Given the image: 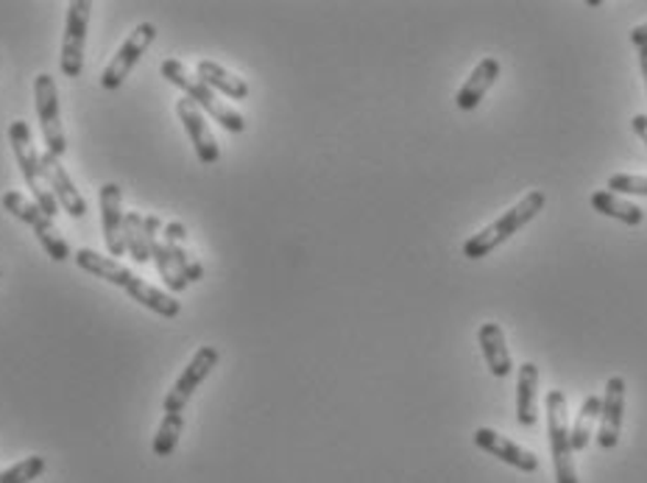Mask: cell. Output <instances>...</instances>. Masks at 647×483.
I'll return each mask as SVG.
<instances>
[{
	"instance_id": "cell-1",
	"label": "cell",
	"mask_w": 647,
	"mask_h": 483,
	"mask_svg": "<svg viewBox=\"0 0 647 483\" xmlns=\"http://www.w3.org/2000/svg\"><path fill=\"white\" fill-rule=\"evenodd\" d=\"M221 355H218L216 347H201L196 350V355L187 361V366L182 369L179 381L171 386L168 397H165V417H162L160 430L154 436V455L156 459H168L174 455L176 444H179L182 428H185V408L190 403V397L196 394V388L210 377L212 369L218 366Z\"/></svg>"
},
{
	"instance_id": "cell-2",
	"label": "cell",
	"mask_w": 647,
	"mask_h": 483,
	"mask_svg": "<svg viewBox=\"0 0 647 483\" xmlns=\"http://www.w3.org/2000/svg\"><path fill=\"white\" fill-rule=\"evenodd\" d=\"M76 266L87 274H96V277L107 279V283L118 285L120 290H127L134 303H140L143 308L154 310L162 319H176L182 314V305L176 303L174 296L165 294V290L154 288V285L145 283L143 277H138L134 272H129L123 263H118L114 257H107L101 252H92V249H78L76 252Z\"/></svg>"
},
{
	"instance_id": "cell-3",
	"label": "cell",
	"mask_w": 647,
	"mask_h": 483,
	"mask_svg": "<svg viewBox=\"0 0 647 483\" xmlns=\"http://www.w3.org/2000/svg\"><path fill=\"white\" fill-rule=\"evenodd\" d=\"M545 205H547L545 190H530V194L525 196L519 205H514L511 210H505L497 221H492V224L485 227V230H480L478 235L469 238V241L463 243V257H469V260L489 257L494 249L503 246L505 241H511V238H514L522 227H528L530 221H534V218L545 210Z\"/></svg>"
},
{
	"instance_id": "cell-4",
	"label": "cell",
	"mask_w": 647,
	"mask_h": 483,
	"mask_svg": "<svg viewBox=\"0 0 647 483\" xmlns=\"http://www.w3.org/2000/svg\"><path fill=\"white\" fill-rule=\"evenodd\" d=\"M160 73H162V79H168L171 85L179 87V90H185V96L190 98V101L196 103L198 109L210 112V116L216 118V121L221 123V127L227 129V132H232V134L246 132V121H243V116H240L238 109H232L227 101H221V98H218V92L212 90V87H207L205 81L198 79L196 73L187 70L185 62L165 59L160 65Z\"/></svg>"
},
{
	"instance_id": "cell-5",
	"label": "cell",
	"mask_w": 647,
	"mask_h": 483,
	"mask_svg": "<svg viewBox=\"0 0 647 483\" xmlns=\"http://www.w3.org/2000/svg\"><path fill=\"white\" fill-rule=\"evenodd\" d=\"M9 143H12L14 160H18V168L23 174L25 185H29L31 196H34V205L45 212V216L54 218L59 212L54 194L45 185L43 168H40V154L34 152V143H31V129L25 121H12L9 127Z\"/></svg>"
},
{
	"instance_id": "cell-6",
	"label": "cell",
	"mask_w": 647,
	"mask_h": 483,
	"mask_svg": "<svg viewBox=\"0 0 647 483\" xmlns=\"http://www.w3.org/2000/svg\"><path fill=\"white\" fill-rule=\"evenodd\" d=\"M3 207H7V212H12L18 221H23V224H29L31 230H34L36 241L43 243V249L48 252V257L54 260V263L70 260V246H67V241L62 238V232L56 230L54 218L45 216L34 201H29L23 194H18V190H7V194H3Z\"/></svg>"
},
{
	"instance_id": "cell-7",
	"label": "cell",
	"mask_w": 647,
	"mask_h": 483,
	"mask_svg": "<svg viewBox=\"0 0 647 483\" xmlns=\"http://www.w3.org/2000/svg\"><path fill=\"white\" fill-rule=\"evenodd\" d=\"M547 433H550L552 466H556V483H578L575 461H572V439L570 425H567V394H547Z\"/></svg>"
},
{
	"instance_id": "cell-8",
	"label": "cell",
	"mask_w": 647,
	"mask_h": 483,
	"mask_svg": "<svg viewBox=\"0 0 647 483\" xmlns=\"http://www.w3.org/2000/svg\"><path fill=\"white\" fill-rule=\"evenodd\" d=\"M90 0H73L67 7L65 40H62V76L65 79H78L85 73V43L87 29H90Z\"/></svg>"
},
{
	"instance_id": "cell-9",
	"label": "cell",
	"mask_w": 647,
	"mask_h": 483,
	"mask_svg": "<svg viewBox=\"0 0 647 483\" xmlns=\"http://www.w3.org/2000/svg\"><path fill=\"white\" fill-rule=\"evenodd\" d=\"M34 101L36 116H40V127H43L45 145H48V154L62 160L67 152V138L59 116V92H56V81L51 73H40L34 79Z\"/></svg>"
},
{
	"instance_id": "cell-10",
	"label": "cell",
	"mask_w": 647,
	"mask_h": 483,
	"mask_svg": "<svg viewBox=\"0 0 647 483\" xmlns=\"http://www.w3.org/2000/svg\"><path fill=\"white\" fill-rule=\"evenodd\" d=\"M154 40H156V25L140 23L138 29L127 36V43L120 45L118 54L112 56V62L107 65V70L101 73L103 90H118V87L129 79V73L134 70V65L140 62V56L151 48V43H154Z\"/></svg>"
},
{
	"instance_id": "cell-11",
	"label": "cell",
	"mask_w": 647,
	"mask_h": 483,
	"mask_svg": "<svg viewBox=\"0 0 647 483\" xmlns=\"http://www.w3.org/2000/svg\"><path fill=\"white\" fill-rule=\"evenodd\" d=\"M40 168H43L45 185H48V190L54 194V199H56V205H59V210H65L67 216H73V218H85L87 216V201H85V196H81L76 190V185H73L70 174L65 171L62 160L45 152L43 157H40Z\"/></svg>"
},
{
	"instance_id": "cell-12",
	"label": "cell",
	"mask_w": 647,
	"mask_h": 483,
	"mask_svg": "<svg viewBox=\"0 0 647 483\" xmlns=\"http://www.w3.org/2000/svg\"><path fill=\"white\" fill-rule=\"evenodd\" d=\"M625 377L614 375L612 381L605 383V397L600 403V430H597V444L603 450H614L623 433V414H625Z\"/></svg>"
},
{
	"instance_id": "cell-13",
	"label": "cell",
	"mask_w": 647,
	"mask_h": 483,
	"mask_svg": "<svg viewBox=\"0 0 647 483\" xmlns=\"http://www.w3.org/2000/svg\"><path fill=\"white\" fill-rule=\"evenodd\" d=\"M98 201H101V230L103 241H107L109 257H123L127 254V241H123V194H120V185L107 182L98 190Z\"/></svg>"
},
{
	"instance_id": "cell-14",
	"label": "cell",
	"mask_w": 647,
	"mask_h": 483,
	"mask_svg": "<svg viewBox=\"0 0 647 483\" xmlns=\"http://www.w3.org/2000/svg\"><path fill=\"white\" fill-rule=\"evenodd\" d=\"M176 116H179L182 127H185L198 160L205 165L218 163V160H221V149H218L216 138H212L210 127H207L205 116H201V109H198L190 98H179V101H176Z\"/></svg>"
},
{
	"instance_id": "cell-15",
	"label": "cell",
	"mask_w": 647,
	"mask_h": 483,
	"mask_svg": "<svg viewBox=\"0 0 647 483\" xmlns=\"http://www.w3.org/2000/svg\"><path fill=\"white\" fill-rule=\"evenodd\" d=\"M474 444H478L480 450H485L489 455H494V459L505 461V464L516 466V470H522V472L539 470V459H536L530 450L519 448L516 441L505 439V436H500L497 430H492V428L474 430Z\"/></svg>"
},
{
	"instance_id": "cell-16",
	"label": "cell",
	"mask_w": 647,
	"mask_h": 483,
	"mask_svg": "<svg viewBox=\"0 0 647 483\" xmlns=\"http://www.w3.org/2000/svg\"><path fill=\"white\" fill-rule=\"evenodd\" d=\"M497 79H500V59H494V56H483V59L478 62V67L472 70V76H469V79L463 81L461 90H458L456 103L463 109V112H472V109L480 107L483 96L492 90V85Z\"/></svg>"
},
{
	"instance_id": "cell-17",
	"label": "cell",
	"mask_w": 647,
	"mask_h": 483,
	"mask_svg": "<svg viewBox=\"0 0 647 483\" xmlns=\"http://www.w3.org/2000/svg\"><path fill=\"white\" fill-rule=\"evenodd\" d=\"M480 350H483L485 366L494 377H508L511 369H514V361H511V352L505 347V332L503 327L494 325V321H485L478 330Z\"/></svg>"
},
{
	"instance_id": "cell-18",
	"label": "cell",
	"mask_w": 647,
	"mask_h": 483,
	"mask_svg": "<svg viewBox=\"0 0 647 483\" xmlns=\"http://www.w3.org/2000/svg\"><path fill=\"white\" fill-rule=\"evenodd\" d=\"M536 392H539V369L536 363H522L516 377V419L522 428L536 425Z\"/></svg>"
},
{
	"instance_id": "cell-19",
	"label": "cell",
	"mask_w": 647,
	"mask_h": 483,
	"mask_svg": "<svg viewBox=\"0 0 647 483\" xmlns=\"http://www.w3.org/2000/svg\"><path fill=\"white\" fill-rule=\"evenodd\" d=\"M196 76L205 81L207 87H212V90H221L223 96H229L232 101H243V98L249 96V81L240 79V76H234V73H229L227 67H221L218 62L201 59L196 65Z\"/></svg>"
},
{
	"instance_id": "cell-20",
	"label": "cell",
	"mask_w": 647,
	"mask_h": 483,
	"mask_svg": "<svg viewBox=\"0 0 647 483\" xmlns=\"http://www.w3.org/2000/svg\"><path fill=\"white\" fill-rule=\"evenodd\" d=\"M592 207L597 212H603V216L617 218V221H623V224H628V227H639L641 221H645V210H641L639 205H634V201L612 194V190H594Z\"/></svg>"
},
{
	"instance_id": "cell-21",
	"label": "cell",
	"mask_w": 647,
	"mask_h": 483,
	"mask_svg": "<svg viewBox=\"0 0 647 483\" xmlns=\"http://www.w3.org/2000/svg\"><path fill=\"white\" fill-rule=\"evenodd\" d=\"M123 241H127L129 257H132L138 266H145L151 260V243L149 235H145V216H140V212H127V218H123Z\"/></svg>"
},
{
	"instance_id": "cell-22",
	"label": "cell",
	"mask_w": 647,
	"mask_h": 483,
	"mask_svg": "<svg viewBox=\"0 0 647 483\" xmlns=\"http://www.w3.org/2000/svg\"><path fill=\"white\" fill-rule=\"evenodd\" d=\"M600 403H603V397H597V394H589V397L581 403V411H578L575 428L570 430L572 450H586L589 439H592L594 422L600 419Z\"/></svg>"
},
{
	"instance_id": "cell-23",
	"label": "cell",
	"mask_w": 647,
	"mask_h": 483,
	"mask_svg": "<svg viewBox=\"0 0 647 483\" xmlns=\"http://www.w3.org/2000/svg\"><path fill=\"white\" fill-rule=\"evenodd\" d=\"M151 260H154L156 272H160V279L165 283V288H168L171 294H182V290H185L187 285H190L185 277H182V272L176 268L174 257H171L168 246H165L162 241L151 243Z\"/></svg>"
},
{
	"instance_id": "cell-24",
	"label": "cell",
	"mask_w": 647,
	"mask_h": 483,
	"mask_svg": "<svg viewBox=\"0 0 647 483\" xmlns=\"http://www.w3.org/2000/svg\"><path fill=\"white\" fill-rule=\"evenodd\" d=\"M45 472V459L43 455H29L20 464L9 466V470L0 472V483H31Z\"/></svg>"
},
{
	"instance_id": "cell-25",
	"label": "cell",
	"mask_w": 647,
	"mask_h": 483,
	"mask_svg": "<svg viewBox=\"0 0 647 483\" xmlns=\"http://www.w3.org/2000/svg\"><path fill=\"white\" fill-rule=\"evenodd\" d=\"M165 246H168L176 268H179L182 277H185L187 283H198V279L205 277V266H201V263H198V260L193 257L185 246H182V243H165Z\"/></svg>"
},
{
	"instance_id": "cell-26",
	"label": "cell",
	"mask_w": 647,
	"mask_h": 483,
	"mask_svg": "<svg viewBox=\"0 0 647 483\" xmlns=\"http://www.w3.org/2000/svg\"><path fill=\"white\" fill-rule=\"evenodd\" d=\"M608 190L623 196H647V176L639 174H614L608 179Z\"/></svg>"
},
{
	"instance_id": "cell-27",
	"label": "cell",
	"mask_w": 647,
	"mask_h": 483,
	"mask_svg": "<svg viewBox=\"0 0 647 483\" xmlns=\"http://www.w3.org/2000/svg\"><path fill=\"white\" fill-rule=\"evenodd\" d=\"M187 241V227L182 224V221H171L168 227H165V243H182L185 246Z\"/></svg>"
},
{
	"instance_id": "cell-28",
	"label": "cell",
	"mask_w": 647,
	"mask_h": 483,
	"mask_svg": "<svg viewBox=\"0 0 647 483\" xmlns=\"http://www.w3.org/2000/svg\"><path fill=\"white\" fill-rule=\"evenodd\" d=\"M630 43H634L636 48H647V23L636 25V29L630 31Z\"/></svg>"
},
{
	"instance_id": "cell-29",
	"label": "cell",
	"mask_w": 647,
	"mask_h": 483,
	"mask_svg": "<svg viewBox=\"0 0 647 483\" xmlns=\"http://www.w3.org/2000/svg\"><path fill=\"white\" fill-rule=\"evenodd\" d=\"M630 127H634V132L647 143V116H634Z\"/></svg>"
},
{
	"instance_id": "cell-30",
	"label": "cell",
	"mask_w": 647,
	"mask_h": 483,
	"mask_svg": "<svg viewBox=\"0 0 647 483\" xmlns=\"http://www.w3.org/2000/svg\"><path fill=\"white\" fill-rule=\"evenodd\" d=\"M639 65H641V76H645V85H647V48H639Z\"/></svg>"
},
{
	"instance_id": "cell-31",
	"label": "cell",
	"mask_w": 647,
	"mask_h": 483,
	"mask_svg": "<svg viewBox=\"0 0 647 483\" xmlns=\"http://www.w3.org/2000/svg\"><path fill=\"white\" fill-rule=\"evenodd\" d=\"M0 274H3V272H0Z\"/></svg>"
}]
</instances>
